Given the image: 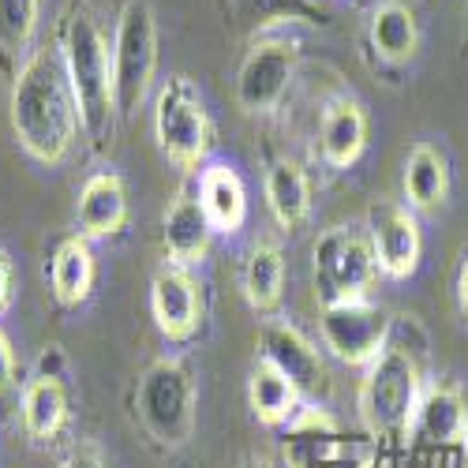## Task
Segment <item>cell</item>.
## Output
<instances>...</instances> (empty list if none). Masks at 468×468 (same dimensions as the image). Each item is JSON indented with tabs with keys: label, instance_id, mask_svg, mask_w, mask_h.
Listing matches in <instances>:
<instances>
[{
	"label": "cell",
	"instance_id": "18",
	"mask_svg": "<svg viewBox=\"0 0 468 468\" xmlns=\"http://www.w3.org/2000/svg\"><path fill=\"white\" fill-rule=\"evenodd\" d=\"M450 195V169L446 158L431 143H416L405 162V199L412 210L431 214L446 203Z\"/></svg>",
	"mask_w": 468,
	"mask_h": 468
},
{
	"label": "cell",
	"instance_id": "19",
	"mask_svg": "<svg viewBox=\"0 0 468 468\" xmlns=\"http://www.w3.org/2000/svg\"><path fill=\"white\" fill-rule=\"evenodd\" d=\"M266 207H270V214H274V221L282 229H300L307 221L311 184H307V173L296 162L278 158L266 169Z\"/></svg>",
	"mask_w": 468,
	"mask_h": 468
},
{
	"label": "cell",
	"instance_id": "22",
	"mask_svg": "<svg viewBox=\"0 0 468 468\" xmlns=\"http://www.w3.org/2000/svg\"><path fill=\"white\" fill-rule=\"evenodd\" d=\"M68 423V394L60 378H49V375H37L30 378V386L23 389V427L27 435L46 442V439H57Z\"/></svg>",
	"mask_w": 468,
	"mask_h": 468
},
{
	"label": "cell",
	"instance_id": "16",
	"mask_svg": "<svg viewBox=\"0 0 468 468\" xmlns=\"http://www.w3.org/2000/svg\"><path fill=\"white\" fill-rule=\"evenodd\" d=\"M210 237H214V225L199 203V195L180 191L165 214V251L173 255L176 266L199 262L210 248Z\"/></svg>",
	"mask_w": 468,
	"mask_h": 468
},
{
	"label": "cell",
	"instance_id": "30",
	"mask_svg": "<svg viewBox=\"0 0 468 468\" xmlns=\"http://www.w3.org/2000/svg\"><path fill=\"white\" fill-rule=\"evenodd\" d=\"M457 307H461V315L468 319V259L457 270Z\"/></svg>",
	"mask_w": 468,
	"mask_h": 468
},
{
	"label": "cell",
	"instance_id": "29",
	"mask_svg": "<svg viewBox=\"0 0 468 468\" xmlns=\"http://www.w3.org/2000/svg\"><path fill=\"white\" fill-rule=\"evenodd\" d=\"M64 468H105V461H101V453L98 450H90V446H80L68 461H64Z\"/></svg>",
	"mask_w": 468,
	"mask_h": 468
},
{
	"label": "cell",
	"instance_id": "23",
	"mask_svg": "<svg viewBox=\"0 0 468 468\" xmlns=\"http://www.w3.org/2000/svg\"><path fill=\"white\" fill-rule=\"evenodd\" d=\"M371 46L389 64L412 60V53L420 46L416 16L405 5H398V0H386V5H378L375 16H371Z\"/></svg>",
	"mask_w": 468,
	"mask_h": 468
},
{
	"label": "cell",
	"instance_id": "27",
	"mask_svg": "<svg viewBox=\"0 0 468 468\" xmlns=\"http://www.w3.org/2000/svg\"><path fill=\"white\" fill-rule=\"evenodd\" d=\"M12 382H16V356H12V345H8L5 330H0V394L12 389Z\"/></svg>",
	"mask_w": 468,
	"mask_h": 468
},
{
	"label": "cell",
	"instance_id": "6",
	"mask_svg": "<svg viewBox=\"0 0 468 468\" xmlns=\"http://www.w3.org/2000/svg\"><path fill=\"white\" fill-rule=\"evenodd\" d=\"M154 135H158L162 154L180 169H195L207 158L214 128L199 94L191 90L184 75H173L158 90V101H154Z\"/></svg>",
	"mask_w": 468,
	"mask_h": 468
},
{
	"label": "cell",
	"instance_id": "5",
	"mask_svg": "<svg viewBox=\"0 0 468 468\" xmlns=\"http://www.w3.org/2000/svg\"><path fill=\"white\" fill-rule=\"evenodd\" d=\"M135 412L162 446H184L195 431V382L180 360H158L135 386Z\"/></svg>",
	"mask_w": 468,
	"mask_h": 468
},
{
	"label": "cell",
	"instance_id": "28",
	"mask_svg": "<svg viewBox=\"0 0 468 468\" xmlns=\"http://www.w3.org/2000/svg\"><path fill=\"white\" fill-rule=\"evenodd\" d=\"M255 8L266 12V16H278V19H292L296 8H307V0H255Z\"/></svg>",
	"mask_w": 468,
	"mask_h": 468
},
{
	"label": "cell",
	"instance_id": "14",
	"mask_svg": "<svg viewBox=\"0 0 468 468\" xmlns=\"http://www.w3.org/2000/svg\"><path fill=\"white\" fill-rule=\"evenodd\" d=\"M75 218H80V237L87 240H101V237H116L128 221V191L124 180L116 173H94L83 191H80V207H75Z\"/></svg>",
	"mask_w": 468,
	"mask_h": 468
},
{
	"label": "cell",
	"instance_id": "32",
	"mask_svg": "<svg viewBox=\"0 0 468 468\" xmlns=\"http://www.w3.org/2000/svg\"><path fill=\"white\" fill-rule=\"evenodd\" d=\"M360 468H378V464H371V461H364V464H360Z\"/></svg>",
	"mask_w": 468,
	"mask_h": 468
},
{
	"label": "cell",
	"instance_id": "7",
	"mask_svg": "<svg viewBox=\"0 0 468 468\" xmlns=\"http://www.w3.org/2000/svg\"><path fill=\"white\" fill-rule=\"evenodd\" d=\"M378 262H375V248L371 237L356 229H326L319 244H315V282L330 300H360L367 296V289L375 285Z\"/></svg>",
	"mask_w": 468,
	"mask_h": 468
},
{
	"label": "cell",
	"instance_id": "13",
	"mask_svg": "<svg viewBox=\"0 0 468 468\" xmlns=\"http://www.w3.org/2000/svg\"><path fill=\"white\" fill-rule=\"evenodd\" d=\"M412 431L435 446H457L468 439V401L461 386L453 382H435L423 389Z\"/></svg>",
	"mask_w": 468,
	"mask_h": 468
},
{
	"label": "cell",
	"instance_id": "33",
	"mask_svg": "<svg viewBox=\"0 0 468 468\" xmlns=\"http://www.w3.org/2000/svg\"><path fill=\"white\" fill-rule=\"evenodd\" d=\"M464 46H468V30H464Z\"/></svg>",
	"mask_w": 468,
	"mask_h": 468
},
{
	"label": "cell",
	"instance_id": "20",
	"mask_svg": "<svg viewBox=\"0 0 468 468\" xmlns=\"http://www.w3.org/2000/svg\"><path fill=\"white\" fill-rule=\"evenodd\" d=\"M248 405H251V412H255L259 423L282 427L300 409V389L282 371H274L266 360H259L251 367V378H248Z\"/></svg>",
	"mask_w": 468,
	"mask_h": 468
},
{
	"label": "cell",
	"instance_id": "17",
	"mask_svg": "<svg viewBox=\"0 0 468 468\" xmlns=\"http://www.w3.org/2000/svg\"><path fill=\"white\" fill-rule=\"evenodd\" d=\"M199 203L214 225V232H240L248 221V191L237 169L229 165H207L199 176Z\"/></svg>",
	"mask_w": 468,
	"mask_h": 468
},
{
	"label": "cell",
	"instance_id": "31",
	"mask_svg": "<svg viewBox=\"0 0 468 468\" xmlns=\"http://www.w3.org/2000/svg\"><path fill=\"white\" fill-rule=\"evenodd\" d=\"M240 468H270V461H266V457H248Z\"/></svg>",
	"mask_w": 468,
	"mask_h": 468
},
{
	"label": "cell",
	"instance_id": "26",
	"mask_svg": "<svg viewBox=\"0 0 468 468\" xmlns=\"http://www.w3.org/2000/svg\"><path fill=\"white\" fill-rule=\"evenodd\" d=\"M12 292H16V266H12L8 251L0 248V315L12 307Z\"/></svg>",
	"mask_w": 468,
	"mask_h": 468
},
{
	"label": "cell",
	"instance_id": "21",
	"mask_svg": "<svg viewBox=\"0 0 468 468\" xmlns=\"http://www.w3.org/2000/svg\"><path fill=\"white\" fill-rule=\"evenodd\" d=\"M49 282H53V296L64 307H80L90 289H94V255L87 237H68L49 266Z\"/></svg>",
	"mask_w": 468,
	"mask_h": 468
},
{
	"label": "cell",
	"instance_id": "25",
	"mask_svg": "<svg viewBox=\"0 0 468 468\" xmlns=\"http://www.w3.org/2000/svg\"><path fill=\"white\" fill-rule=\"evenodd\" d=\"M37 27V0H0V49L19 57Z\"/></svg>",
	"mask_w": 468,
	"mask_h": 468
},
{
	"label": "cell",
	"instance_id": "24",
	"mask_svg": "<svg viewBox=\"0 0 468 468\" xmlns=\"http://www.w3.org/2000/svg\"><path fill=\"white\" fill-rule=\"evenodd\" d=\"M244 300L255 311H274L282 303V289H285V259L278 244H255L248 262H244Z\"/></svg>",
	"mask_w": 468,
	"mask_h": 468
},
{
	"label": "cell",
	"instance_id": "10",
	"mask_svg": "<svg viewBox=\"0 0 468 468\" xmlns=\"http://www.w3.org/2000/svg\"><path fill=\"white\" fill-rule=\"evenodd\" d=\"M259 353L262 360L282 371L296 389L300 398H319L326 394V364L319 356V348L311 345L292 323H282V319H266L259 326Z\"/></svg>",
	"mask_w": 468,
	"mask_h": 468
},
{
	"label": "cell",
	"instance_id": "9",
	"mask_svg": "<svg viewBox=\"0 0 468 468\" xmlns=\"http://www.w3.org/2000/svg\"><path fill=\"white\" fill-rule=\"evenodd\" d=\"M300 46L292 37H262L237 71V105L251 116L274 112L296 75Z\"/></svg>",
	"mask_w": 468,
	"mask_h": 468
},
{
	"label": "cell",
	"instance_id": "11",
	"mask_svg": "<svg viewBox=\"0 0 468 468\" xmlns=\"http://www.w3.org/2000/svg\"><path fill=\"white\" fill-rule=\"evenodd\" d=\"M367 225H371V248H375L378 274H386L389 282L412 278L420 266V251H423V237H420L412 210L389 199H378L367 210Z\"/></svg>",
	"mask_w": 468,
	"mask_h": 468
},
{
	"label": "cell",
	"instance_id": "4",
	"mask_svg": "<svg viewBox=\"0 0 468 468\" xmlns=\"http://www.w3.org/2000/svg\"><path fill=\"white\" fill-rule=\"evenodd\" d=\"M154 68H158V23L146 0H128L112 37V90L121 116H135L143 109Z\"/></svg>",
	"mask_w": 468,
	"mask_h": 468
},
{
	"label": "cell",
	"instance_id": "1",
	"mask_svg": "<svg viewBox=\"0 0 468 468\" xmlns=\"http://www.w3.org/2000/svg\"><path fill=\"white\" fill-rule=\"evenodd\" d=\"M80 105H75L64 53L37 49L23 68L12 87V132L19 146L34 162L57 165L75 143L80 132Z\"/></svg>",
	"mask_w": 468,
	"mask_h": 468
},
{
	"label": "cell",
	"instance_id": "15",
	"mask_svg": "<svg viewBox=\"0 0 468 468\" xmlns=\"http://www.w3.org/2000/svg\"><path fill=\"white\" fill-rule=\"evenodd\" d=\"M319 150L334 169H348L360 162V154L367 150V112L356 98H337L326 105L319 124Z\"/></svg>",
	"mask_w": 468,
	"mask_h": 468
},
{
	"label": "cell",
	"instance_id": "2",
	"mask_svg": "<svg viewBox=\"0 0 468 468\" xmlns=\"http://www.w3.org/2000/svg\"><path fill=\"white\" fill-rule=\"evenodd\" d=\"M64 68L68 83L80 105V124L94 146H105L112 135L116 116V90H112V49L101 34L90 8H75L64 30Z\"/></svg>",
	"mask_w": 468,
	"mask_h": 468
},
{
	"label": "cell",
	"instance_id": "12",
	"mask_svg": "<svg viewBox=\"0 0 468 468\" xmlns=\"http://www.w3.org/2000/svg\"><path fill=\"white\" fill-rule=\"evenodd\" d=\"M150 315L169 341H191L203 323V292L184 266H162L150 282Z\"/></svg>",
	"mask_w": 468,
	"mask_h": 468
},
{
	"label": "cell",
	"instance_id": "3",
	"mask_svg": "<svg viewBox=\"0 0 468 468\" xmlns=\"http://www.w3.org/2000/svg\"><path fill=\"white\" fill-rule=\"evenodd\" d=\"M423 398V375L409 348L386 345L378 360L367 364V375L360 382V420L367 435L375 439H401L412 431V420Z\"/></svg>",
	"mask_w": 468,
	"mask_h": 468
},
{
	"label": "cell",
	"instance_id": "8",
	"mask_svg": "<svg viewBox=\"0 0 468 468\" xmlns=\"http://www.w3.org/2000/svg\"><path fill=\"white\" fill-rule=\"evenodd\" d=\"M323 345L353 367H367L371 360H378V353L386 348L389 337V319L378 303H371L367 296L360 300H330L323 307Z\"/></svg>",
	"mask_w": 468,
	"mask_h": 468
}]
</instances>
